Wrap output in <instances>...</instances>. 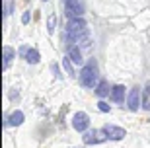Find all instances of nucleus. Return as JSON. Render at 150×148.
<instances>
[{"instance_id":"1","label":"nucleus","mask_w":150,"mask_h":148,"mask_svg":"<svg viewBox=\"0 0 150 148\" xmlns=\"http://www.w3.org/2000/svg\"><path fill=\"white\" fill-rule=\"evenodd\" d=\"M80 84L86 86V88H94L98 84V64L96 60L92 59L88 64H84L82 72H80Z\"/></svg>"},{"instance_id":"2","label":"nucleus","mask_w":150,"mask_h":148,"mask_svg":"<svg viewBox=\"0 0 150 148\" xmlns=\"http://www.w3.org/2000/svg\"><path fill=\"white\" fill-rule=\"evenodd\" d=\"M64 14L68 18H82L84 4L80 0H64Z\"/></svg>"},{"instance_id":"3","label":"nucleus","mask_w":150,"mask_h":148,"mask_svg":"<svg viewBox=\"0 0 150 148\" xmlns=\"http://www.w3.org/2000/svg\"><path fill=\"white\" fill-rule=\"evenodd\" d=\"M82 138H84L86 144H98V142H103V140L109 138V137H107L105 129H101V131H88Z\"/></svg>"},{"instance_id":"4","label":"nucleus","mask_w":150,"mask_h":148,"mask_svg":"<svg viewBox=\"0 0 150 148\" xmlns=\"http://www.w3.org/2000/svg\"><path fill=\"white\" fill-rule=\"evenodd\" d=\"M88 125H90V119H88V115L86 113H82V111H78L76 115L72 117V127L76 129V131H86L88 129Z\"/></svg>"},{"instance_id":"5","label":"nucleus","mask_w":150,"mask_h":148,"mask_svg":"<svg viewBox=\"0 0 150 148\" xmlns=\"http://www.w3.org/2000/svg\"><path fill=\"white\" fill-rule=\"evenodd\" d=\"M107 132V137L113 138V140H121V138H125V129H121V127H115V125H105L103 127Z\"/></svg>"},{"instance_id":"6","label":"nucleus","mask_w":150,"mask_h":148,"mask_svg":"<svg viewBox=\"0 0 150 148\" xmlns=\"http://www.w3.org/2000/svg\"><path fill=\"white\" fill-rule=\"evenodd\" d=\"M140 105V90L139 88H133L131 93H129V109L131 111H137Z\"/></svg>"},{"instance_id":"7","label":"nucleus","mask_w":150,"mask_h":148,"mask_svg":"<svg viewBox=\"0 0 150 148\" xmlns=\"http://www.w3.org/2000/svg\"><path fill=\"white\" fill-rule=\"evenodd\" d=\"M68 57H70V60H72L74 64H82L84 62L82 53H80V49H78L76 45H70V47H68Z\"/></svg>"},{"instance_id":"8","label":"nucleus","mask_w":150,"mask_h":148,"mask_svg":"<svg viewBox=\"0 0 150 148\" xmlns=\"http://www.w3.org/2000/svg\"><path fill=\"white\" fill-rule=\"evenodd\" d=\"M111 99L117 101V103H121L123 99H125V88H123V86H115V88L111 90Z\"/></svg>"},{"instance_id":"9","label":"nucleus","mask_w":150,"mask_h":148,"mask_svg":"<svg viewBox=\"0 0 150 148\" xmlns=\"http://www.w3.org/2000/svg\"><path fill=\"white\" fill-rule=\"evenodd\" d=\"M39 59H41V57H39L37 49H28V51H25V60H28L29 64H37Z\"/></svg>"},{"instance_id":"10","label":"nucleus","mask_w":150,"mask_h":148,"mask_svg":"<svg viewBox=\"0 0 150 148\" xmlns=\"http://www.w3.org/2000/svg\"><path fill=\"white\" fill-rule=\"evenodd\" d=\"M2 53H4V62H2V66H4V70H6V68L10 66L12 59H14V49H12V47H4Z\"/></svg>"},{"instance_id":"11","label":"nucleus","mask_w":150,"mask_h":148,"mask_svg":"<svg viewBox=\"0 0 150 148\" xmlns=\"http://www.w3.org/2000/svg\"><path fill=\"white\" fill-rule=\"evenodd\" d=\"M8 123H10V125H14V127L22 125V123H23V113H22V111H14V113L8 117Z\"/></svg>"},{"instance_id":"12","label":"nucleus","mask_w":150,"mask_h":148,"mask_svg":"<svg viewBox=\"0 0 150 148\" xmlns=\"http://www.w3.org/2000/svg\"><path fill=\"white\" fill-rule=\"evenodd\" d=\"M142 107H144V109H150V82L146 84L144 93H142Z\"/></svg>"},{"instance_id":"13","label":"nucleus","mask_w":150,"mask_h":148,"mask_svg":"<svg viewBox=\"0 0 150 148\" xmlns=\"http://www.w3.org/2000/svg\"><path fill=\"white\" fill-rule=\"evenodd\" d=\"M96 93L100 96V98H103V96H107L109 93V84L103 80V82H100V86H98V90H96Z\"/></svg>"},{"instance_id":"14","label":"nucleus","mask_w":150,"mask_h":148,"mask_svg":"<svg viewBox=\"0 0 150 148\" xmlns=\"http://www.w3.org/2000/svg\"><path fill=\"white\" fill-rule=\"evenodd\" d=\"M62 66H64V70H67L68 74H72V76H74V68H72V64H70V57L62 59Z\"/></svg>"},{"instance_id":"15","label":"nucleus","mask_w":150,"mask_h":148,"mask_svg":"<svg viewBox=\"0 0 150 148\" xmlns=\"http://www.w3.org/2000/svg\"><path fill=\"white\" fill-rule=\"evenodd\" d=\"M53 29H55V16H51L49 18V23H47V31L53 33Z\"/></svg>"},{"instance_id":"16","label":"nucleus","mask_w":150,"mask_h":148,"mask_svg":"<svg viewBox=\"0 0 150 148\" xmlns=\"http://www.w3.org/2000/svg\"><path fill=\"white\" fill-rule=\"evenodd\" d=\"M98 107H100V111H103V113H107V111H109V105H107L105 101H100V103H98Z\"/></svg>"},{"instance_id":"17","label":"nucleus","mask_w":150,"mask_h":148,"mask_svg":"<svg viewBox=\"0 0 150 148\" xmlns=\"http://www.w3.org/2000/svg\"><path fill=\"white\" fill-rule=\"evenodd\" d=\"M12 8H14V4H6V8H4V16H8V14H10Z\"/></svg>"},{"instance_id":"18","label":"nucleus","mask_w":150,"mask_h":148,"mask_svg":"<svg viewBox=\"0 0 150 148\" xmlns=\"http://www.w3.org/2000/svg\"><path fill=\"white\" fill-rule=\"evenodd\" d=\"M22 22H23V23H28V22H29V12H23V16H22Z\"/></svg>"}]
</instances>
